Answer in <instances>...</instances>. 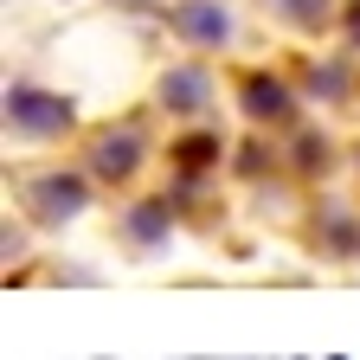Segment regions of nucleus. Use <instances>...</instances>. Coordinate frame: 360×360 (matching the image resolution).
<instances>
[{"label":"nucleus","mask_w":360,"mask_h":360,"mask_svg":"<svg viewBox=\"0 0 360 360\" xmlns=\"http://www.w3.org/2000/svg\"><path fill=\"white\" fill-rule=\"evenodd\" d=\"M71 116H77L71 97H52V90H39V84H13V90H7V129H13V135L45 142V135H65Z\"/></svg>","instance_id":"f257e3e1"},{"label":"nucleus","mask_w":360,"mask_h":360,"mask_svg":"<svg viewBox=\"0 0 360 360\" xmlns=\"http://www.w3.org/2000/svg\"><path fill=\"white\" fill-rule=\"evenodd\" d=\"M90 206V187L77 174H39L32 187H26V212L39 219V225H65V219H77Z\"/></svg>","instance_id":"f03ea898"},{"label":"nucleus","mask_w":360,"mask_h":360,"mask_svg":"<svg viewBox=\"0 0 360 360\" xmlns=\"http://www.w3.org/2000/svg\"><path fill=\"white\" fill-rule=\"evenodd\" d=\"M167 26L187 45H225L232 39V13H225L219 0H180V7L167 13Z\"/></svg>","instance_id":"7ed1b4c3"},{"label":"nucleus","mask_w":360,"mask_h":360,"mask_svg":"<svg viewBox=\"0 0 360 360\" xmlns=\"http://www.w3.org/2000/svg\"><path fill=\"white\" fill-rule=\"evenodd\" d=\"M90 167H97V180H129L135 167H142V135L135 129H110L90 142Z\"/></svg>","instance_id":"20e7f679"},{"label":"nucleus","mask_w":360,"mask_h":360,"mask_svg":"<svg viewBox=\"0 0 360 360\" xmlns=\"http://www.w3.org/2000/svg\"><path fill=\"white\" fill-rule=\"evenodd\" d=\"M161 103H167L174 116H193V110H206V103H212V77H206L200 65H180V71H167V77H161Z\"/></svg>","instance_id":"39448f33"},{"label":"nucleus","mask_w":360,"mask_h":360,"mask_svg":"<svg viewBox=\"0 0 360 360\" xmlns=\"http://www.w3.org/2000/svg\"><path fill=\"white\" fill-rule=\"evenodd\" d=\"M238 103H245V116H251V122H290V110H296V103H290V90H283L277 77H264V71H257V77H245Z\"/></svg>","instance_id":"423d86ee"},{"label":"nucleus","mask_w":360,"mask_h":360,"mask_svg":"<svg viewBox=\"0 0 360 360\" xmlns=\"http://www.w3.org/2000/svg\"><path fill=\"white\" fill-rule=\"evenodd\" d=\"M129 238H135V245H161V238H167V206H161V200H155V206H135V212H129Z\"/></svg>","instance_id":"0eeeda50"},{"label":"nucleus","mask_w":360,"mask_h":360,"mask_svg":"<svg viewBox=\"0 0 360 360\" xmlns=\"http://www.w3.org/2000/svg\"><path fill=\"white\" fill-rule=\"evenodd\" d=\"M322 245H328L335 257H354V251H360V225H354L347 212H328V219H322Z\"/></svg>","instance_id":"6e6552de"},{"label":"nucleus","mask_w":360,"mask_h":360,"mask_svg":"<svg viewBox=\"0 0 360 360\" xmlns=\"http://www.w3.org/2000/svg\"><path fill=\"white\" fill-rule=\"evenodd\" d=\"M174 161L187 167V174H200L206 161H219V135H187V142L174 148Z\"/></svg>","instance_id":"1a4fd4ad"},{"label":"nucleus","mask_w":360,"mask_h":360,"mask_svg":"<svg viewBox=\"0 0 360 360\" xmlns=\"http://www.w3.org/2000/svg\"><path fill=\"white\" fill-rule=\"evenodd\" d=\"M270 7H277L290 26H322L328 20V0H270Z\"/></svg>","instance_id":"9d476101"},{"label":"nucleus","mask_w":360,"mask_h":360,"mask_svg":"<svg viewBox=\"0 0 360 360\" xmlns=\"http://www.w3.org/2000/svg\"><path fill=\"white\" fill-rule=\"evenodd\" d=\"M309 90H315V97H341V90H347V77L328 65V71H309Z\"/></svg>","instance_id":"9b49d317"},{"label":"nucleus","mask_w":360,"mask_h":360,"mask_svg":"<svg viewBox=\"0 0 360 360\" xmlns=\"http://www.w3.org/2000/svg\"><path fill=\"white\" fill-rule=\"evenodd\" d=\"M296 155H302V167H309V174H315V161H328V148H322V142H315V135H309V142H302Z\"/></svg>","instance_id":"f8f14e48"},{"label":"nucleus","mask_w":360,"mask_h":360,"mask_svg":"<svg viewBox=\"0 0 360 360\" xmlns=\"http://www.w3.org/2000/svg\"><path fill=\"white\" fill-rule=\"evenodd\" d=\"M347 32L360 39V0H354V7H347Z\"/></svg>","instance_id":"ddd939ff"}]
</instances>
